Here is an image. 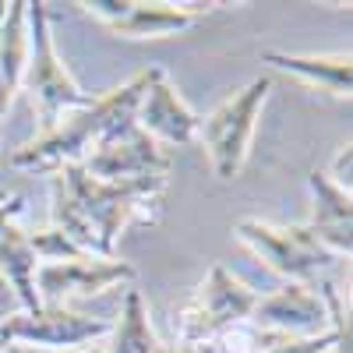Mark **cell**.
Here are the masks:
<instances>
[{"label":"cell","mask_w":353,"mask_h":353,"mask_svg":"<svg viewBox=\"0 0 353 353\" xmlns=\"http://www.w3.org/2000/svg\"><path fill=\"white\" fill-rule=\"evenodd\" d=\"M88 14L113 28L117 36L131 39H166L191 28L212 11V4H149V0H85Z\"/></svg>","instance_id":"9"},{"label":"cell","mask_w":353,"mask_h":353,"mask_svg":"<svg viewBox=\"0 0 353 353\" xmlns=\"http://www.w3.org/2000/svg\"><path fill=\"white\" fill-rule=\"evenodd\" d=\"M156 353H198V346H188V343H156Z\"/></svg>","instance_id":"25"},{"label":"cell","mask_w":353,"mask_h":353,"mask_svg":"<svg viewBox=\"0 0 353 353\" xmlns=\"http://www.w3.org/2000/svg\"><path fill=\"white\" fill-rule=\"evenodd\" d=\"M170 176H145L128 184L96 181L81 163L50 173V226L99 258H117V241L131 226H156Z\"/></svg>","instance_id":"1"},{"label":"cell","mask_w":353,"mask_h":353,"mask_svg":"<svg viewBox=\"0 0 353 353\" xmlns=\"http://www.w3.org/2000/svg\"><path fill=\"white\" fill-rule=\"evenodd\" d=\"M237 237L286 283H311L318 272H325L329 265L339 261L325 244L314 241V233L304 223L301 226H272L265 219L248 216L237 223Z\"/></svg>","instance_id":"6"},{"label":"cell","mask_w":353,"mask_h":353,"mask_svg":"<svg viewBox=\"0 0 353 353\" xmlns=\"http://www.w3.org/2000/svg\"><path fill=\"white\" fill-rule=\"evenodd\" d=\"M251 325L290 336V339H307V336L329 332V311L321 293H314L307 283H286L276 293L258 297Z\"/></svg>","instance_id":"11"},{"label":"cell","mask_w":353,"mask_h":353,"mask_svg":"<svg viewBox=\"0 0 353 353\" xmlns=\"http://www.w3.org/2000/svg\"><path fill=\"white\" fill-rule=\"evenodd\" d=\"M265 353H332V332L321 336H307V339H279L276 346H269Z\"/></svg>","instance_id":"20"},{"label":"cell","mask_w":353,"mask_h":353,"mask_svg":"<svg viewBox=\"0 0 353 353\" xmlns=\"http://www.w3.org/2000/svg\"><path fill=\"white\" fill-rule=\"evenodd\" d=\"M134 265L121 258H99V254H78L68 261H43L36 272L39 304L68 307L78 297H96L113 286L134 283Z\"/></svg>","instance_id":"8"},{"label":"cell","mask_w":353,"mask_h":353,"mask_svg":"<svg viewBox=\"0 0 353 353\" xmlns=\"http://www.w3.org/2000/svg\"><path fill=\"white\" fill-rule=\"evenodd\" d=\"M14 311H21L18 307V297H14V290L8 286V279L0 276V321H8Z\"/></svg>","instance_id":"23"},{"label":"cell","mask_w":353,"mask_h":353,"mask_svg":"<svg viewBox=\"0 0 353 353\" xmlns=\"http://www.w3.org/2000/svg\"><path fill=\"white\" fill-rule=\"evenodd\" d=\"M321 301L329 311V332H332V353H353V332H350V307L339 297L332 283H321Z\"/></svg>","instance_id":"18"},{"label":"cell","mask_w":353,"mask_h":353,"mask_svg":"<svg viewBox=\"0 0 353 353\" xmlns=\"http://www.w3.org/2000/svg\"><path fill=\"white\" fill-rule=\"evenodd\" d=\"M81 353H103V346H99V343H96V346H85Z\"/></svg>","instance_id":"26"},{"label":"cell","mask_w":353,"mask_h":353,"mask_svg":"<svg viewBox=\"0 0 353 353\" xmlns=\"http://www.w3.org/2000/svg\"><path fill=\"white\" fill-rule=\"evenodd\" d=\"M4 14H8V4H4V0H0V21H4Z\"/></svg>","instance_id":"27"},{"label":"cell","mask_w":353,"mask_h":353,"mask_svg":"<svg viewBox=\"0 0 353 353\" xmlns=\"http://www.w3.org/2000/svg\"><path fill=\"white\" fill-rule=\"evenodd\" d=\"M36 272H39V258L28 244V233L14 223L0 233V276L8 279L14 290L18 307L21 311H39V293H36Z\"/></svg>","instance_id":"16"},{"label":"cell","mask_w":353,"mask_h":353,"mask_svg":"<svg viewBox=\"0 0 353 353\" xmlns=\"http://www.w3.org/2000/svg\"><path fill=\"white\" fill-rule=\"evenodd\" d=\"M4 346H8V343H4V339H0V353H4Z\"/></svg>","instance_id":"28"},{"label":"cell","mask_w":353,"mask_h":353,"mask_svg":"<svg viewBox=\"0 0 353 353\" xmlns=\"http://www.w3.org/2000/svg\"><path fill=\"white\" fill-rule=\"evenodd\" d=\"M25 212V198L21 194H8V191H0V233H4L8 226H14Z\"/></svg>","instance_id":"22"},{"label":"cell","mask_w":353,"mask_h":353,"mask_svg":"<svg viewBox=\"0 0 353 353\" xmlns=\"http://www.w3.org/2000/svg\"><path fill=\"white\" fill-rule=\"evenodd\" d=\"M110 336V321L92 318L71 307H50L39 311H14L8 321H0V339L4 343H25L43 350H85Z\"/></svg>","instance_id":"7"},{"label":"cell","mask_w":353,"mask_h":353,"mask_svg":"<svg viewBox=\"0 0 353 353\" xmlns=\"http://www.w3.org/2000/svg\"><path fill=\"white\" fill-rule=\"evenodd\" d=\"M145 85H149V71H141L131 81L110 88L106 96L92 99L81 110L64 113L50 131H43L39 138H32V141H25L21 149H14L11 166L25 170V173H53L57 166L85 163V156L92 152L99 141H106L110 134L134 124V113H138V103L145 96Z\"/></svg>","instance_id":"2"},{"label":"cell","mask_w":353,"mask_h":353,"mask_svg":"<svg viewBox=\"0 0 353 353\" xmlns=\"http://www.w3.org/2000/svg\"><path fill=\"white\" fill-rule=\"evenodd\" d=\"M269 92H272V78L258 74L241 92H233L226 103H219L209 117H201L198 141H201V149L209 156L212 173L219 181H233L248 166L254 128H258V117H261V106L269 99Z\"/></svg>","instance_id":"3"},{"label":"cell","mask_w":353,"mask_h":353,"mask_svg":"<svg viewBox=\"0 0 353 353\" xmlns=\"http://www.w3.org/2000/svg\"><path fill=\"white\" fill-rule=\"evenodd\" d=\"M134 124L152 141L191 145V141H198L201 117L181 99V92L173 88V81L166 78L163 68H149V85H145V96L138 103Z\"/></svg>","instance_id":"12"},{"label":"cell","mask_w":353,"mask_h":353,"mask_svg":"<svg viewBox=\"0 0 353 353\" xmlns=\"http://www.w3.org/2000/svg\"><path fill=\"white\" fill-rule=\"evenodd\" d=\"M258 297L261 293L233 276L226 265H212L201 286L176 307V343L201 346L233 325H244L254 314Z\"/></svg>","instance_id":"5"},{"label":"cell","mask_w":353,"mask_h":353,"mask_svg":"<svg viewBox=\"0 0 353 353\" xmlns=\"http://www.w3.org/2000/svg\"><path fill=\"white\" fill-rule=\"evenodd\" d=\"M4 353H81V350H43V346H25V343H8Z\"/></svg>","instance_id":"24"},{"label":"cell","mask_w":353,"mask_h":353,"mask_svg":"<svg viewBox=\"0 0 353 353\" xmlns=\"http://www.w3.org/2000/svg\"><path fill=\"white\" fill-rule=\"evenodd\" d=\"M21 88L39 106L43 131H50L64 113L92 103V96L74 81V74L57 57V46L50 36V14H46V4H39V0L28 4V61H25Z\"/></svg>","instance_id":"4"},{"label":"cell","mask_w":353,"mask_h":353,"mask_svg":"<svg viewBox=\"0 0 353 353\" xmlns=\"http://www.w3.org/2000/svg\"><path fill=\"white\" fill-rule=\"evenodd\" d=\"M350 173H353V145L346 141L343 149L336 152V159H332V166L325 170V176L339 188V191H350Z\"/></svg>","instance_id":"21"},{"label":"cell","mask_w":353,"mask_h":353,"mask_svg":"<svg viewBox=\"0 0 353 353\" xmlns=\"http://www.w3.org/2000/svg\"><path fill=\"white\" fill-rule=\"evenodd\" d=\"M28 244H32L36 258L43 261H68V258H78L85 254L68 233H61L57 226H43V230H28Z\"/></svg>","instance_id":"19"},{"label":"cell","mask_w":353,"mask_h":353,"mask_svg":"<svg viewBox=\"0 0 353 353\" xmlns=\"http://www.w3.org/2000/svg\"><path fill=\"white\" fill-rule=\"evenodd\" d=\"M307 191H311V219L304 226L336 258H350V251H353V194L339 191L318 170L307 173Z\"/></svg>","instance_id":"13"},{"label":"cell","mask_w":353,"mask_h":353,"mask_svg":"<svg viewBox=\"0 0 353 353\" xmlns=\"http://www.w3.org/2000/svg\"><path fill=\"white\" fill-rule=\"evenodd\" d=\"M265 64H272L279 71L297 74L301 81L321 88L336 99H350L353 88V57L350 53H283V50H269L261 53Z\"/></svg>","instance_id":"14"},{"label":"cell","mask_w":353,"mask_h":353,"mask_svg":"<svg viewBox=\"0 0 353 353\" xmlns=\"http://www.w3.org/2000/svg\"><path fill=\"white\" fill-rule=\"evenodd\" d=\"M28 61V0H11L8 14L0 21V121L25 78Z\"/></svg>","instance_id":"15"},{"label":"cell","mask_w":353,"mask_h":353,"mask_svg":"<svg viewBox=\"0 0 353 353\" xmlns=\"http://www.w3.org/2000/svg\"><path fill=\"white\" fill-rule=\"evenodd\" d=\"M96 181L106 184H128V181H145V176H170V156L159 141H152L138 124L110 134L99 141L81 163Z\"/></svg>","instance_id":"10"},{"label":"cell","mask_w":353,"mask_h":353,"mask_svg":"<svg viewBox=\"0 0 353 353\" xmlns=\"http://www.w3.org/2000/svg\"><path fill=\"white\" fill-rule=\"evenodd\" d=\"M156 332L149 321V304H145L141 290H128L121 318L110 321V336L103 343V353H156Z\"/></svg>","instance_id":"17"}]
</instances>
